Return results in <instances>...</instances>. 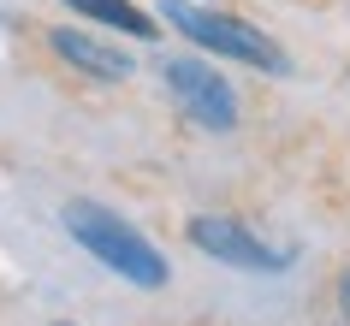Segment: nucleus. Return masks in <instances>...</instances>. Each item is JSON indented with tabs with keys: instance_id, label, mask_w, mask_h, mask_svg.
Here are the masks:
<instances>
[{
	"instance_id": "5",
	"label": "nucleus",
	"mask_w": 350,
	"mask_h": 326,
	"mask_svg": "<svg viewBox=\"0 0 350 326\" xmlns=\"http://www.w3.org/2000/svg\"><path fill=\"white\" fill-rule=\"evenodd\" d=\"M48 48H54L66 66L101 77V83H125V77H131V54H119L113 42L90 36V30H48Z\"/></svg>"
},
{
	"instance_id": "3",
	"label": "nucleus",
	"mask_w": 350,
	"mask_h": 326,
	"mask_svg": "<svg viewBox=\"0 0 350 326\" xmlns=\"http://www.w3.org/2000/svg\"><path fill=\"white\" fill-rule=\"evenodd\" d=\"M161 77H166V90H172V101H178V113L190 125L220 131V137L238 131V95H232V83L214 66H202V59H161Z\"/></svg>"
},
{
	"instance_id": "8",
	"label": "nucleus",
	"mask_w": 350,
	"mask_h": 326,
	"mask_svg": "<svg viewBox=\"0 0 350 326\" xmlns=\"http://www.w3.org/2000/svg\"><path fill=\"white\" fill-rule=\"evenodd\" d=\"M345 326H350V321H345Z\"/></svg>"
},
{
	"instance_id": "4",
	"label": "nucleus",
	"mask_w": 350,
	"mask_h": 326,
	"mask_svg": "<svg viewBox=\"0 0 350 326\" xmlns=\"http://www.w3.org/2000/svg\"><path fill=\"white\" fill-rule=\"evenodd\" d=\"M185 237L202 255H214L220 267H238V273H285V267H291V249L261 243L243 219H226V214H196L185 226Z\"/></svg>"
},
{
	"instance_id": "1",
	"label": "nucleus",
	"mask_w": 350,
	"mask_h": 326,
	"mask_svg": "<svg viewBox=\"0 0 350 326\" xmlns=\"http://www.w3.org/2000/svg\"><path fill=\"white\" fill-rule=\"evenodd\" d=\"M66 232H72L101 267H113L119 279H131L137 290H161L166 279H172L166 255L154 249L131 219H119L113 208H101V202H66Z\"/></svg>"
},
{
	"instance_id": "7",
	"label": "nucleus",
	"mask_w": 350,
	"mask_h": 326,
	"mask_svg": "<svg viewBox=\"0 0 350 326\" xmlns=\"http://www.w3.org/2000/svg\"><path fill=\"white\" fill-rule=\"evenodd\" d=\"M338 308H345V321H350V273L338 279Z\"/></svg>"
},
{
	"instance_id": "2",
	"label": "nucleus",
	"mask_w": 350,
	"mask_h": 326,
	"mask_svg": "<svg viewBox=\"0 0 350 326\" xmlns=\"http://www.w3.org/2000/svg\"><path fill=\"white\" fill-rule=\"evenodd\" d=\"M161 18L172 24V30H185L196 48L220 54V59H243V66H256V72H267V77L291 72V59L279 54V42L261 36L256 24L232 18V12H214V6H196V0H161Z\"/></svg>"
},
{
	"instance_id": "6",
	"label": "nucleus",
	"mask_w": 350,
	"mask_h": 326,
	"mask_svg": "<svg viewBox=\"0 0 350 326\" xmlns=\"http://www.w3.org/2000/svg\"><path fill=\"white\" fill-rule=\"evenodd\" d=\"M72 12H83V18H95V24H107V30H125V36H137V42H148V36H161L154 30V18H148L143 6H131V0H66Z\"/></svg>"
}]
</instances>
